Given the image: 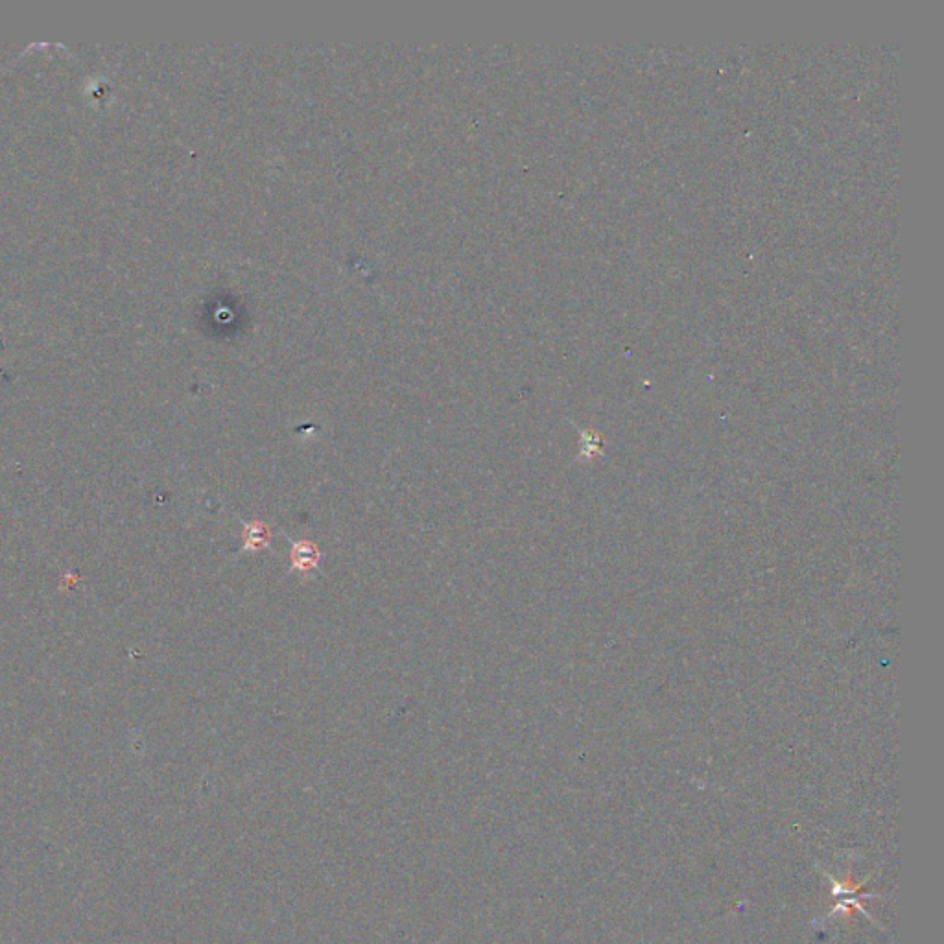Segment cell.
I'll return each instance as SVG.
<instances>
[{"label":"cell","mask_w":944,"mask_h":944,"mask_svg":"<svg viewBox=\"0 0 944 944\" xmlns=\"http://www.w3.org/2000/svg\"><path fill=\"white\" fill-rule=\"evenodd\" d=\"M825 878L830 880L832 884V898H834V908L828 911V915H825L823 919L815 922H828L832 919H839L843 922H852L854 919V911H860L865 919L873 922V917L867 913V909L863 908V902L867 900H873V898H880V895H873V893H863V887L865 884L871 880V876H867L863 882H856L854 876H852V871H847V876L845 880H838L834 878L832 874L826 873V871H821Z\"/></svg>","instance_id":"cell-1"},{"label":"cell","mask_w":944,"mask_h":944,"mask_svg":"<svg viewBox=\"0 0 944 944\" xmlns=\"http://www.w3.org/2000/svg\"><path fill=\"white\" fill-rule=\"evenodd\" d=\"M270 543H272V530H270V526H268L266 522H262V520H249V522H244L240 554L268 550Z\"/></svg>","instance_id":"cell-3"},{"label":"cell","mask_w":944,"mask_h":944,"mask_svg":"<svg viewBox=\"0 0 944 944\" xmlns=\"http://www.w3.org/2000/svg\"><path fill=\"white\" fill-rule=\"evenodd\" d=\"M290 572H299V574H308L314 568L318 567L321 561V550L316 543L301 539V541H290Z\"/></svg>","instance_id":"cell-2"}]
</instances>
